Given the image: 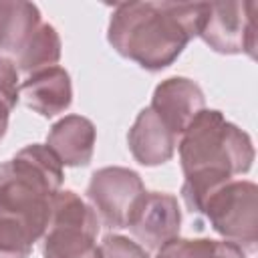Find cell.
<instances>
[{
  "label": "cell",
  "instance_id": "obj_1",
  "mask_svg": "<svg viewBox=\"0 0 258 258\" xmlns=\"http://www.w3.org/2000/svg\"><path fill=\"white\" fill-rule=\"evenodd\" d=\"M206 2H125L117 4L109 28V44L145 71H161L200 34Z\"/></svg>",
  "mask_w": 258,
  "mask_h": 258
},
{
  "label": "cell",
  "instance_id": "obj_2",
  "mask_svg": "<svg viewBox=\"0 0 258 258\" xmlns=\"http://www.w3.org/2000/svg\"><path fill=\"white\" fill-rule=\"evenodd\" d=\"M62 177V163L48 145L22 147L0 165V218L14 220L36 242L46 232Z\"/></svg>",
  "mask_w": 258,
  "mask_h": 258
},
{
  "label": "cell",
  "instance_id": "obj_3",
  "mask_svg": "<svg viewBox=\"0 0 258 258\" xmlns=\"http://www.w3.org/2000/svg\"><path fill=\"white\" fill-rule=\"evenodd\" d=\"M183 175L220 171L230 177L246 173L254 161V145L246 131L226 121L216 109H202L177 139Z\"/></svg>",
  "mask_w": 258,
  "mask_h": 258
},
{
  "label": "cell",
  "instance_id": "obj_4",
  "mask_svg": "<svg viewBox=\"0 0 258 258\" xmlns=\"http://www.w3.org/2000/svg\"><path fill=\"white\" fill-rule=\"evenodd\" d=\"M101 220L81 196L60 189L52 198L50 220L42 236V258H101L97 234Z\"/></svg>",
  "mask_w": 258,
  "mask_h": 258
},
{
  "label": "cell",
  "instance_id": "obj_5",
  "mask_svg": "<svg viewBox=\"0 0 258 258\" xmlns=\"http://www.w3.org/2000/svg\"><path fill=\"white\" fill-rule=\"evenodd\" d=\"M200 214L226 240L248 252L258 242V187L248 179H230L216 187L202 204Z\"/></svg>",
  "mask_w": 258,
  "mask_h": 258
},
{
  "label": "cell",
  "instance_id": "obj_6",
  "mask_svg": "<svg viewBox=\"0 0 258 258\" xmlns=\"http://www.w3.org/2000/svg\"><path fill=\"white\" fill-rule=\"evenodd\" d=\"M145 196V185L137 171L129 167H101L91 175L87 198L99 220L111 228H127Z\"/></svg>",
  "mask_w": 258,
  "mask_h": 258
},
{
  "label": "cell",
  "instance_id": "obj_7",
  "mask_svg": "<svg viewBox=\"0 0 258 258\" xmlns=\"http://www.w3.org/2000/svg\"><path fill=\"white\" fill-rule=\"evenodd\" d=\"M256 2H212L200 38L216 52L222 54H248L256 56Z\"/></svg>",
  "mask_w": 258,
  "mask_h": 258
},
{
  "label": "cell",
  "instance_id": "obj_8",
  "mask_svg": "<svg viewBox=\"0 0 258 258\" xmlns=\"http://www.w3.org/2000/svg\"><path fill=\"white\" fill-rule=\"evenodd\" d=\"M179 224L181 212L175 196L165 191H145L127 228L141 246L157 250L167 240L179 236Z\"/></svg>",
  "mask_w": 258,
  "mask_h": 258
},
{
  "label": "cell",
  "instance_id": "obj_9",
  "mask_svg": "<svg viewBox=\"0 0 258 258\" xmlns=\"http://www.w3.org/2000/svg\"><path fill=\"white\" fill-rule=\"evenodd\" d=\"M149 107L179 139L189 121L206 109V97L196 81L187 77H169L155 87Z\"/></svg>",
  "mask_w": 258,
  "mask_h": 258
},
{
  "label": "cell",
  "instance_id": "obj_10",
  "mask_svg": "<svg viewBox=\"0 0 258 258\" xmlns=\"http://www.w3.org/2000/svg\"><path fill=\"white\" fill-rule=\"evenodd\" d=\"M20 97L26 107L42 117H54L73 103L71 77L62 67H48L30 73L20 83Z\"/></svg>",
  "mask_w": 258,
  "mask_h": 258
},
{
  "label": "cell",
  "instance_id": "obj_11",
  "mask_svg": "<svg viewBox=\"0 0 258 258\" xmlns=\"http://www.w3.org/2000/svg\"><path fill=\"white\" fill-rule=\"evenodd\" d=\"M127 143L131 155L141 165H161L173 157L177 135L159 119L151 107H145L133 121Z\"/></svg>",
  "mask_w": 258,
  "mask_h": 258
},
{
  "label": "cell",
  "instance_id": "obj_12",
  "mask_svg": "<svg viewBox=\"0 0 258 258\" xmlns=\"http://www.w3.org/2000/svg\"><path fill=\"white\" fill-rule=\"evenodd\" d=\"M95 139L97 131L91 119L83 115H67L50 127L46 145L54 151L62 165L85 167L93 159Z\"/></svg>",
  "mask_w": 258,
  "mask_h": 258
},
{
  "label": "cell",
  "instance_id": "obj_13",
  "mask_svg": "<svg viewBox=\"0 0 258 258\" xmlns=\"http://www.w3.org/2000/svg\"><path fill=\"white\" fill-rule=\"evenodd\" d=\"M40 26V10L32 2H0V52L18 54Z\"/></svg>",
  "mask_w": 258,
  "mask_h": 258
},
{
  "label": "cell",
  "instance_id": "obj_14",
  "mask_svg": "<svg viewBox=\"0 0 258 258\" xmlns=\"http://www.w3.org/2000/svg\"><path fill=\"white\" fill-rule=\"evenodd\" d=\"M155 258H246V250L230 240L175 236L157 248Z\"/></svg>",
  "mask_w": 258,
  "mask_h": 258
},
{
  "label": "cell",
  "instance_id": "obj_15",
  "mask_svg": "<svg viewBox=\"0 0 258 258\" xmlns=\"http://www.w3.org/2000/svg\"><path fill=\"white\" fill-rule=\"evenodd\" d=\"M58 58H60V36L52 24L40 22V26L30 36V40L16 54V64L18 71L30 75L40 69L56 67Z\"/></svg>",
  "mask_w": 258,
  "mask_h": 258
},
{
  "label": "cell",
  "instance_id": "obj_16",
  "mask_svg": "<svg viewBox=\"0 0 258 258\" xmlns=\"http://www.w3.org/2000/svg\"><path fill=\"white\" fill-rule=\"evenodd\" d=\"M34 238L14 220L0 218V258H28Z\"/></svg>",
  "mask_w": 258,
  "mask_h": 258
},
{
  "label": "cell",
  "instance_id": "obj_17",
  "mask_svg": "<svg viewBox=\"0 0 258 258\" xmlns=\"http://www.w3.org/2000/svg\"><path fill=\"white\" fill-rule=\"evenodd\" d=\"M101 258H149L147 250L139 244L129 240L121 234H107L99 244Z\"/></svg>",
  "mask_w": 258,
  "mask_h": 258
},
{
  "label": "cell",
  "instance_id": "obj_18",
  "mask_svg": "<svg viewBox=\"0 0 258 258\" xmlns=\"http://www.w3.org/2000/svg\"><path fill=\"white\" fill-rule=\"evenodd\" d=\"M18 99H20L18 67L10 56L0 54V103H4L12 111Z\"/></svg>",
  "mask_w": 258,
  "mask_h": 258
},
{
  "label": "cell",
  "instance_id": "obj_19",
  "mask_svg": "<svg viewBox=\"0 0 258 258\" xmlns=\"http://www.w3.org/2000/svg\"><path fill=\"white\" fill-rule=\"evenodd\" d=\"M8 117H10V109L0 103V139L6 135V129H8Z\"/></svg>",
  "mask_w": 258,
  "mask_h": 258
}]
</instances>
